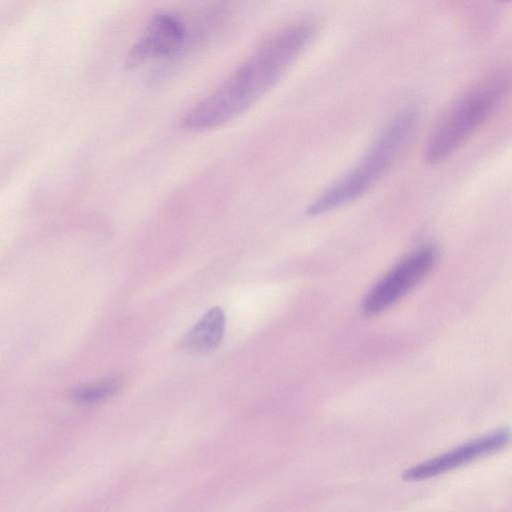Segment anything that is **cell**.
I'll list each match as a JSON object with an SVG mask.
<instances>
[{
	"label": "cell",
	"mask_w": 512,
	"mask_h": 512,
	"mask_svg": "<svg viewBox=\"0 0 512 512\" xmlns=\"http://www.w3.org/2000/svg\"><path fill=\"white\" fill-rule=\"evenodd\" d=\"M508 89V75L498 72L457 97L426 142L425 162L436 165L452 156L490 118Z\"/></svg>",
	"instance_id": "3"
},
{
	"label": "cell",
	"mask_w": 512,
	"mask_h": 512,
	"mask_svg": "<svg viewBox=\"0 0 512 512\" xmlns=\"http://www.w3.org/2000/svg\"><path fill=\"white\" fill-rule=\"evenodd\" d=\"M120 389L118 380L109 379L80 388L76 397L84 403H94L109 398Z\"/></svg>",
	"instance_id": "8"
},
{
	"label": "cell",
	"mask_w": 512,
	"mask_h": 512,
	"mask_svg": "<svg viewBox=\"0 0 512 512\" xmlns=\"http://www.w3.org/2000/svg\"><path fill=\"white\" fill-rule=\"evenodd\" d=\"M509 442L510 431L502 428L419 463L407 469L402 477L406 481H419L435 477L475 459L499 451L506 447Z\"/></svg>",
	"instance_id": "5"
},
{
	"label": "cell",
	"mask_w": 512,
	"mask_h": 512,
	"mask_svg": "<svg viewBox=\"0 0 512 512\" xmlns=\"http://www.w3.org/2000/svg\"><path fill=\"white\" fill-rule=\"evenodd\" d=\"M437 258L438 250L431 245L404 258L368 292L362 304L364 314H379L398 302L428 274Z\"/></svg>",
	"instance_id": "4"
},
{
	"label": "cell",
	"mask_w": 512,
	"mask_h": 512,
	"mask_svg": "<svg viewBox=\"0 0 512 512\" xmlns=\"http://www.w3.org/2000/svg\"><path fill=\"white\" fill-rule=\"evenodd\" d=\"M316 33L314 20L301 19L268 36L219 87L187 112L182 127L209 130L246 111L280 80Z\"/></svg>",
	"instance_id": "1"
},
{
	"label": "cell",
	"mask_w": 512,
	"mask_h": 512,
	"mask_svg": "<svg viewBox=\"0 0 512 512\" xmlns=\"http://www.w3.org/2000/svg\"><path fill=\"white\" fill-rule=\"evenodd\" d=\"M185 39L186 27L179 16L170 12L156 13L132 46L127 64L133 67L148 60L171 56L180 50Z\"/></svg>",
	"instance_id": "6"
},
{
	"label": "cell",
	"mask_w": 512,
	"mask_h": 512,
	"mask_svg": "<svg viewBox=\"0 0 512 512\" xmlns=\"http://www.w3.org/2000/svg\"><path fill=\"white\" fill-rule=\"evenodd\" d=\"M225 331V313L221 307L210 308L182 339L181 348L192 354L215 350Z\"/></svg>",
	"instance_id": "7"
},
{
	"label": "cell",
	"mask_w": 512,
	"mask_h": 512,
	"mask_svg": "<svg viewBox=\"0 0 512 512\" xmlns=\"http://www.w3.org/2000/svg\"><path fill=\"white\" fill-rule=\"evenodd\" d=\"M420 119L416 107L397 112L382 128L359 162L324 190L308 207L309 216L321 215L364 195L390 170L412 140Z\"/></svg>",
	"instance_id": "2"
}]
</instances>
